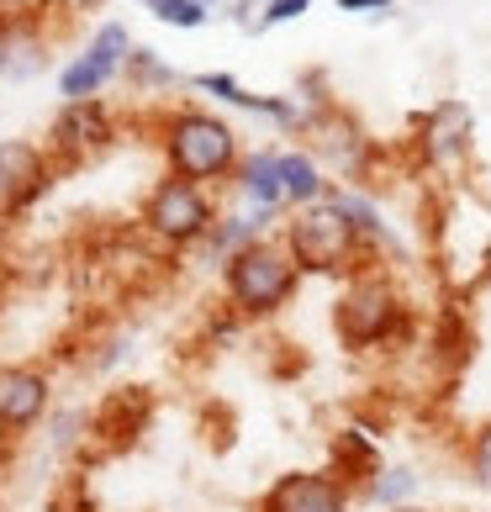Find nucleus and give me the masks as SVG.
<instances>
[{
	"instance_id": "obj_18",
	"label": "nucleus",
	"mask_w": 491,
	"mask_h": 512,
	"mask_svg": "<svg viewBox=\"0 0 491 512\" xmlns=\"http://www.w3.org/2000/svg\"><path fill=\"white\" fill-rule=\"evenodd\" d=\"M328 454H333V465H328V470H333L338 481H349L354 491H360V486L375 476V470L386 465V460H381V444H375L365 428H338V433H333V444H328Z\"/></svg>"
},
{
	"instance_id": "obj_9",
	"label": "nucleus",
	"mask_w": 491,
	"mask_h": 512,
	"mask_svg": "<svg viewBox=\"0 0 491 512\" xmlns=\"http://www.w3.org/2000/svg\"><path fill=\"white\" fill-rule=\"evenodd\" d=\"M360 491L333 470H291L259 497V512H354Z\"/></svg>"
},
{
	"instance_id": "obj_10",
	"label": "nucleus",
	"mask_w": 491,
	"mask_h": 512,
	"mask_svg": "<svg viewBox=\"0 0 491 512\" xmlns=\"http://www.w3.org/2000/svg\"><path fill=\"white\" fill-rule=\"evenodd\" d=\"M53 412V381L37 365H0V433L27 439Z\"/></svg>"
},
{
	"instance_id": "obj_6",
	"label": "nucleus",
	"mask_w": 491,
	"mask_h": 512,
	"mask_svg": "<svg viewBox=\"0 0 491 512\" xmlns=\"http://www.w3.org/2000/svg\"><path fill=\"white\" fill-rule=\"evenodd\" d=\"M111 143H117V111L101 96L96 101H64L59 117L48 122V138H43V148L53 154L59 169H80L90 159H101Z\"/></svg>"
},
{
	"instance_id": "obj_7",
	"label": "nucleus",
	"mask_w": 491,
	"mask_h": 512,
	"mask_svg": "<svg viewBox=\"0 0 491 512\" xmlns=\"http://www.w3.org/2000/svg\"><path fill=\"white\" fill-rule=\"evenodd\" d=\"M132 48H138V43H132V32L122 22H101L96 32L85 37V48L59 69V96L64 101H96L101 90L127 69V53Z\"/></svg>"
},
{
	"instance_id": "obj_12",
	"label": "nucleus",
	"mask_w": 491,
	"mask_h": 512,
	"mask_svg": "<svg viewBox=\"0 0 491 512\" xmlns=\"http://www.w3.org/2000/svg\"><path fill=\"white\" fill-rule=\"evenodd\" d=\"M470 138H476V117H470L465 101H433L418 117V154L423 164H455L470 154Z\"/></svg>"
},
{
	"instance_id": "obj_28",
	"label": "nucleus",
	"mask_w": 491,
	"mask_h": 512,
	"mask_svg": "<svg viewBox=\"0 0 491 512\" xmlns=\"http://www.w3.org/2000/svg\"><path fill=\"white\" fill-rule=\"evenodd\" d=\"M396 512H433V507H418V502H412V507H396Z\"/></svg>"
},
{
	"instance_id": "obj_16",
	"label": "nucleus",
	"mask_w": 491,
	"mask_h": 512,
	"mask_svg": "<svg viewBox=\"0 0 491 512\" xmlns=\"http://www.w3.org/2000/svg\"><path fill=\"white\" fill-rule=\"evenodd\" d=\"M148 412H154L148 391H138V386L111 391L106 402H101V412L90 417V433H101L111 449H122V444H132V439H138V433L148 428Z\"/></svg>"
},
{
	"instance_id": "obj_25",
	"label": "nucleus",
	"mask_w": 491,
	"mask_h": 512,
	"mask_svg": "<svg viewBox=\"0 0 491 512\" xmlns=\"http://www.w3.org/2000/svg\"><path fill=\"white\" fill-rule=\"evenodd\" d=\"M312 6H317V0H264L259 27H286V22H296V16H307Z\"/></svg>"
},
{
	"instance_id": "obj_27",
	"label": "nucleus",
	"mask_w": 491,
	"mask_h": 512,
	"mask_svg": "<svg viewBox=\"0 0 491 512\" xmlns=\"http://www.w3.org/2000/svg\"><path fill=\"white\" fill-rule=\"evenodd\" d=\"M74 6H80V11H101L106 0H74Z\"/></svg>"
},
{
	"instance_id": "obj_3",
	"label": "nucleus",
	"mask_w": 491,
	"mask_h": 512,
	"mask_svg": "<svg viewBox=\"0 0 491 512\" xmlns=\"http://www.w3.org/2000/svg\"><path fill=\"white\" fill-rule=\"evenodd\" d=\"M280 243H286V254L296 259L301 275L349 280L354 270L375 264V254L365 249V238H360V227L338 212L328 196L317 201V206H301V212H291L286 227H280Z\"/></svg>"
},
{
	"instance_id": "obj_8",
	"label": "nucleus",
	"mask_w": 491,
	"mask_h": 512,
	"mask_svg": "<svg viewBox=\"0 0 491 512\" xmlns=\"http://www.w3.org/2000/svg\"><path fill=\"white\" fill-rule=\"evenodd\" d=\"M59 164L43 143L32 138H6L0 143V217H22L53 191Z\"/></svg>"
},
{
	"instance_id": "obj_30",
	"label": "nucleus",
	"mask_w": 491,
	"mask_h": 512,
	"mask_svg": "<svg viewBox=\"0 0 491 512\" xmlns=\"http://www.w3.org/2000/svg\"><path fill=\"white\" fill-rule=\"evenodd\" d=\"M0 275H6V259H0Z\"/></svg>"
},
{
	"instance_id": "obj_13",
	"label": "nucleus",
	"mask_w": 491,
	"mask_h": 512,
	"mask_svg": "<svg viewBox=\"0 0 491 512\" xmlns=\"http://www.w3.org/2000/svg\"><path fill=\"white\" fill-rule=\"evenodd\" d=\"M233 191L243 201V212H254L264 222L291 217L286 180H280V148H254V154H243L238 175H233Z\"/></svg>"
},
{
	"instance_id": "obj_17",
	"label": "nucleus",
	"mask_w": 491,
	"mask_h": 512,
	"mask_svg": "<svg viewBox=\"0 0 491 512\" xmlns=\"http://www.w3.org/2000/svg\"><path fill=\"white\" fill-rule=\"evenodd\" d=\"M280 180H286L291 212H301V206H317V201L333 191L328 169H323V159H317L312 148H280Z\"/></svg>"
},
{
	"instance_id": "obj_15",
	"label": "nucleus",
	"mask_w": 491,
	"mask_h": 512,
	"mask_svg": "<svg viewBox=\"0 0 491 512\" xmlns=\"http://www.w3.org/2000/svg\"><path fill=\"white\" fill-rule=\"evenodd\" d=\"M328 201H333L354 227H360V238H365V249L375 254V264H381V259H402V238L391 233V222L381 217V206H375L365 191H354V185H333Z\"/></svg>"
},
{
	"instance_id": "obj_29",
	"label": "nucleus",
	"mask_w": 491,
	"mask_h": 512,
	"mask_svg": "<svg viewBox=\"0 0 491 512\" xmlns=\"http://www.w3.org/2000/svg\"><path fill=\"white\" fill-rule=\"evenodd\" d=\"M201 6H206V11H212V6H222V0H201Z\"/></svg>"
},
{
	"instance_id": "obj_4",
	"label": "nucleus",
	"mask_w": 491,
	"mask_h": 512,
	"mask_svg": "<svg viewBox=\"0 0 491 512\" xmlns=\"http://www.w3.org/2000/svg\"><path fill=\"white\" fill-rule=\"evenodd\" d=\"M301 280L307 275L296 270V259L286 254L280 238H259L254 249H243L222 264V296H228V312L238 322H264L286 312L301 291Z\"/></svg>"
},
{
	"instance_id": "obj_22",
	"label": "nucleus",
	"mask_w": 491,
	"mask_h": 512,
	"mask_svg": "<svg viewBox=\"0 0 491 512\" xmlns=\"http://www.w3.org/2000/svg\"><path fill=\"white\" fill-rule=\"evenodd\" d=\"M465 476H470L476 491L491 497V417L470 428V439H465Z\"/></svg>"
},
{
	"instance_id": "obj_1",
	"label": "nucleus",
	"mask_w": 491,
	"mask_h": 512,
	"mask_svg": "<svg viewBox=\"0 0 491 512\" xmlns=\"http://www.w3.org/2000/svg\"><path fill=\"white\" fill-rule=\"evenodd\" d=\"M154 143L164 154V175H180L191 185H233L243 164V138L228 117L212 106H164L154 117Z\"/></svg>"
},
{
	"instance_id": "obj_5",
	"label": "nucleus",
	"mask_w": 491,
	"mask_h": 512,
	"mask_svg": "<svg viewBox=\"0 0 491 512\" xmlns=\"http://www.w3.org/2000/svg\"><path fill=\"white\" fill-rule=\"evenodd\" d=\"M217 201L206 185H191L180 175H164L148 185V196L138 206V233L164 254H180V249H201L217 227Z\"/></svg>"
},
{
	"instance_id": "obj_14",
	"label": "nucleus",
	"mask_w": 491,
	"mask_h": 512,
	"mask_svg": "<svg viewBox=\"0 0 491 512\" xmlns=\"http://www.w3.org/2000/svg\"><path fill=\"white\" fill-rule=\"evenodd\" d=\"M307 138H317L312 154H317V159L328 154V159L338 164V175H344V180H365V169L375 164V138H365V127H354L338 106H328L323 117L312 122Z\"/></svg>"
},
{
	"instance_id": "obj_26",
	"label": "nucleus",
	"mask_w": 491,
	"mask_h": 512,
	"mask_svg": "<svg viewBox=\"0 0 491 512\" xmlns=\"http://www.w3.org/2000/svg\"><path fill=\"white\" fill-rule=\"evenodd\" d=\"M338 11H354V16H381V11H391V0H338Z\"/></svg>"
},
{
	"instance_id": "obj_11",
	"label": "nucleus",
	"mask_w": 491,
	"mask_h": 512,
	"mask_svg": "<svg viewBox=\"0 0 491 512\" xmlns=\"http://www.w3.org/2000/svg\"><path fill=\"white\" fill-rule=\"evenodd\" d=\"M48 16L43 0L32 11H0V80H32L48 69Z\"/></svg>"
},
{
	"instance_id": "obj_23",
	"label": "nucleus",
	"mask_w": 491,
	"mask_h": 512,
	"mask_svg": "<svg viewBox=\"0 0 491 512\" xmlns=\"http://www.w3.org/2000/svg\"><path fill=\"white\" fill-rule=\"evenodd\" d=\"M143 6L154 11L164 27H180V32H196V27L212 22V11H206L201 0H143Z\"/></svg>"
},
{
	"instance_id": "obj_21",
	"label": "nucleus",
	"mask_w": 491,
	"mask_h": 512,
	"mask_svg": "<svg viewBox=\"0 0 491 512\" xmlns=\"http://www.w3.org/2000/svg\"><path fill=\"white\" fill-rule=\"evenodd\" d=\"M122 74H127V85L138 90V96H159V90H175V85H180V74L169 69L154 48H132Z\"/></svg>"
},
{
	"instance_id": "obj_24",
	"label": "nucleus",
	"mask_w": 491,
	"mask_h": 512,
	"mask_svg": "<svg viewBox=\"0 0 491 512\" xmlns=\"http://www.w3.org/2000/svg\"><path fill=\"white\" fill-rule=\"evenodd\" d=\"M80 433L90 439V412H80V407L48 412V444L53 449H74V444H80Z\"/></svg>"
},
{
	"instance_id": "obj_19",
	"label": "nucleus",
	"mask_w": 491,
	"mask_h": 512,
	"mask_svg": "<svg viewBox=\"0 0 491 512\" xmlns=\"http://www.w3.org/2000/svg\"><path fill=\"white\" fill-rule=\"evenodd\" d=\"M259 238H270V222H264V217H254V212H222L217 227H212V238H206L201 249H206V259L228 264L233 254L254 249Z\"/></svg>"
},
{
	"instance_id": "obj_2",
	"label": "nucleus",
	"mask_w": 491,
	"mask_h": 512,
	"mask_svg": "<svg viewBox=\"0 0 491 512\" xmlns=\"http://www.w3.org/2000/svg\"><path fill=\"white\" fill-rule=\"evenodd\" d=\"M333 328H338V338H344V349H354V354L407 344L412 338V301L391 280V270L365 264V270H354L344 280V291H338Z\"/></svg>"
},
{
	"instance_id": "obj_20",
	"label": "nucleus",
	"mask_w": 491,
	"mask_h": 512,
	"mask_svg": "<svg viewBox=\"0 0 491 512\" xmlns=\"http://www.w3.org/2000/svg\"><path fill=\"white\" fill-rule=\"evenodd\" d=\"M418 486H423V476L412 465H381L375 476L360 486V502H370V507H381V512H396V507H412L418 502Z\"/></svg>"
}]
</instances>
